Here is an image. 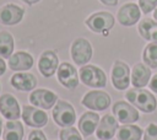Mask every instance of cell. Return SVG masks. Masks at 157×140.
I'll list each match as a JSON object with an SVG mask.
<instances>
[{
  "mask_svg": "<svg viewBox=\"0 0 157 140\" xmlns=\"http://www.w3.org/2000/svg\"><path fill=\"white\" fill-rule=\"evenodd\" d=\"M126 99L130 101L136 108L142 111L144 113H151L157 107V99L156 97L147 90L144 88H132L126 92L125 95Z\"/></svg>",
  "mask_w": 157,
  "mask_h": 140,
  "instance_id": "6da1fadb",
  "label": "cell"
},
{
  "mask_svg": "<svg viewBox=\"0 0 157 140\" xmlns=\"http://www.w3.org/2000/svg\"><path fill=\"white\" fill-rule=\"evenodd\" d=\"M85 23L91 31L96 33H104L107 36L108 31L113 28L115 20H114V16L108 11H97L90 15L86 18Z\"/></svg>",
  "mask_w": 157,
  "mask_h": 140,
  "instance_id": "7a4b0ae2",
  "label": "cell"
},
{
  "mask_svg": "<svg viewBox=\"0 0 157 140\" xmlns=\"http://www.w3.org/2000/svg\"><path fill=\"white\" fill-rule=\"evenodd\" d=\"M81 81L94 88H101L107 85V76L102 69L94 65H82L78 70Z\"/></svg>",
  "mask_w": 157,
  "mask_h": 140,
  "instance_id": "3957f363",
  "label": "cell"
},
{
  "mask_svg": "<svg viewBox=\"0 0 157 140\" xmlns=\"http://www.w3.org/2000/svg\"><path fill=\"white\" fill-rule=\"evenodd\" d=\"M53 119L58 125L63 128L72 126L76 120V112L70 103L58 99L53 109Z\"/></svg>",
  "mask_w": 157,
  "mask_h": 140,
  "instance_id": "277c9868",
  "label": "cell"
},
{
  "mask_svg": "<svg viewBox=\"0 0 157 140\" xmlns=\"http://www.w3.org/2000/svg\"><path fill=\"white\" fill-rule=\"evenodd\" d=\"M71 58L77 65H85L92 58V45L86 38H77L71 44Z\"/></svg>",
  "mask_w": 157,
  "mask_h": 140,
  "instance_id": "5b68a950",
  "label": "cell"
},
{
  "mask_svg": "<svg viewBox=\"0 0 157 140\" xmlns=\"http://www.w3.org/2000/svg\"><path fill=\"white\" fill-rule=\"evenodd\" d=\"M112 84L120 91L128 88L130 85V69L125 63L120 60L114 61L112 66Z\"/></svg>",
  "mask_w": 157,
  "mask_h": 140,
  "instance_id": "8992f818",
  "label": "cell"
},
{
  "mask_svg": "<svg viewBox=\"0 0 157 140\" xmlns=\"http://www.w3.org/2000/svg\"><path fill=\"white\" fill-rule=\"evenodd\" d=\"M81 103L93 111H104L110 106V97L103 91H90L83 96Z\"/></svg>",
  "mask_w": 157,
  "mask_h": 140,
  "instance_id": "52a82bcc",
  "label": "cell"
},
{
  "mask_svg": "<svg viewBox=\"0 0 157 140\" xmlns=\"http://www.w3.org/2000/svg\"><path fill=\"white\" fill-rule=\"evenodd\" d=\"M113 114L121 124H132L139 120V112L128 102L118 101L113 106Z\"/></svg>",
  "mask_w": 157,
  "mask_h": 140,
  "instance_id": "ba28073f",
  "label": "cell"
},
{
  "mask_svg": "<svg viewBox=\"0 0 157 140\" xmlns=\"http://www.w3.org/2000/svg\"><path fill=\"white\" fill-rule=\"evenodd\" d=\"M29 102L38 108L42 109H50L56 102L58 96L47 88H38L31 92L29 95Z\"/></svg>",
  "mask_w": 157,
  "mask_h": 140,
  "instance_id": "9c48e42d",
  "label": "cell"
},
{
  "mask_svg": "<svg viewBox=\"0 0 157 140\" xmlns=\"http://www.w3.org/2000/svg\"><path fill=\"white\" fill-rule=\"evenodd\" d=\"M141 17V10L139 7V5L134 4V2H126L124 4L117 14V18L119 21L120 25L130 27L132 25H135L136 22H139Z\"/></svg>",
  "mask_w": 157,
  "mask_h": 140,
  "instance_id": "30bf717a",
  "label": "cell"
},
{
  "mask_svg": "<svg viewBox=\"0 0 157 140\" xmlns=\"http://www.w3.org/2000/svg\"><path fill=\"white\" fill-rule=\"evenodd\" d=\"M25 10L16 4H6L0 7V23L5 26H15L22 21Z\"/></svg>",
  "mask_w": 157,
  "mask_h": 140,
  "instance_id": "8fae6325",
  "label": "cell"
},
{
  "mask_svg": "<svg viewBox=\"0 0 157 140\" xmlns=\"http://www.w3.org/2000/svg\"><path fill=\"white\" fill-rule=\"evenodd\" d=\"M22 119L25 123L33 128H42L48 123V114L33 106H23Z\"/></svg>",
  "mask_w": 157,
  "mask_h": 140,
  "instance_id": "7c38bea8",
  "label": "cell"
},
{
  "mask_svg": "<svg viewBox=\"0 0 157 140\" xmlns=\"http://www.w3.org/2000/svg\"><path fill=\"white\" fill-rule=\"evenodd\" d=\"M56 76L59 82L66 88H75L78 85L77 70L70 63H63L56 70Z\"/></svg>",
  "mask_w": 157,
  "mask_h": 140,
  "instance_id": "4fadbf2b",
  "label": "cell"
},
{
  "mask_svg": "<svg viewBox=\"0 0 157 140\" xmlns=\"http://www.w3.org/2000/svg\"><path fill=\"white\" fill-rule=\"evenodd\" d=\"M59 68V59L55 52L45 50L40 54L38 60V69L44 77H50Z\"/></svg>",
  "mask_w": 157,
  "mask_h": 140,
  "instance_id": "5bb4252c",
  "label": "cell"
},
{
  "mask_svg": "<svg viewBox=\"0 0 157 140\" xmlns=\"http://www.w3.org/2000/svg\"><path fill=\"white\" fill-rule=\"evenodd\" d=\"M0 112L9 120H17L21 117L20 104L10 93H4L0 97Z\"/></svg>",
  "mask_w": 157,
  "mask_h": 140,
  "instance_id": "9a60e30c",
  "label": "cell"
},
{
  "mask_svg": "<svg viewBox=\"0 0 157 140\" xmlns=\"http://www.w3.org/2000/svg\"><path fill=\"white\" fill-rule=\"evenodd\" d=\"M118 130V120L112 114H105L99 120L98 126L96 129V135L101 140H109L114 136Z\"/></svg>",
  "mask_w": 157,
  "mask_h": 140,
  "instance_id": "2e32d148",
  "label": "cell"
},
{
  "mask_svg": "<svg viewBox=\"0 0 157 140\" xmlns=\"http://www.w3.org/2000/svg\"><path fill=\"white\" fill-rule=\"evenodd\" d=\"M12 87H15L18 91H32L37 86V79L33 74L29 72H17L11 76L10 80Z\"/></svg>",
  "mask_w": 157,
  "mask_h": 140,
  "instance_id": "e0dca14e",
  "label": "cell"
},
{
  "mask_svg": "<svg viewBox=\"0 0 157 140\" xmlns=\"http://www.w3.org/2000/svg\"><path fill=\"white\" fill-rule=\"evenodd\" d=\"M9 66L15 71L29 70L33 66V56L27 52H16L9 58Z\"/></svg>",
  "mask_w": 157,
  "mask_h": 140,
  "instance_id": "ac0fdd59",
  "label": "cell"
},
{
  "mask_svg": "<svg viewBox=\"0 0 157 140\" xmlns=\"http://www.w3.org/2000/svg\"><path fill=\"white\" fill-rule=\"evenodd\" d=\"M151 77V70L142 63L136 64L132 68V72H131V79L130 82L132 84L134 87L136 88H142L145 87Z\"/></svg>",
  "mask_w": 157,
  "mask_h": 140,
  "instance_id": "d6986e66",
  "label": "cell"
},
{
  "mask_svg": "<svg viewBox=\"0 0 157 140\" xmlns=\"http://www.w3.org/2000/svg\"><path fill=\"white\" fill-rule=\"evenodd\" d=\"M99 123V115L93 112H86L81 115L78 120V130L86 138L93 134Z\"/></svg>",
  "mask_w": 157,
  "mask_h": 140,
  "instance_id": "ffe728a7",
  "label": "cell"
},
{
  "mask_svg": "<svg viewBox=\"0 0 157 140\" xmlns=\"http://www.w3.org/2000/svg\"><path fill=\"white\" fill-rule=\"evenodd\" d=\"M139 33L140 36L148 41V42H155L157 43V21L152 18H142L139 22Z\"/></svg>",
  "mask_w": 157,
  "mask_h": 140,
  "instance_id": "44dd1931",
  "label": "cell"
},
{
  "mask_svg": "<svg viewBox=\"0 0 157 140\" xmlns=\"http://www.w3.org/2000/svg\"><path fill=\"white\" fill-rule=\"evenodd\" d=\"M23 138V125L18 120H10L5 124L2 131L4 140H22Z\"/></svg>",
  "mask_w": 157,
  "mask_h": 140,
  "instance_id": "7402d4cb",
  "label": "cell"
},
{
  "mask_svg": "<svg viewBox=\"0 0 157 140\" xmlns=\"http://www.w3.org/2000/svg\"><path fill=\"white\" fill-rule=\"evenodd\" d=\"M142 136V130L140 126L134 124H125L118 129V140H140Z\"/></svg>",
  "mask_w": 157,
  "mask_h": 140,
  "instance_id": "603a6c76",
  "label": "cell"
},
{
  "mask_svg": "<svg viewBox=\"0 0 157 140\" xmlns=\"http://www.w3.org/2000/svg\"><path fill=\"white\" fill-rule=\"evenodd\" d=\"M15 41L11 33L7 31H0V56L10 58L13 53Z\"/></svg>",
  "mask_w": 157,
  "mask_h": 140,
  "instance_id": "cb8c5ba5",
  "label": "cell"
},
{
  "mask_svg": "<svg viewBox=\"0 0 157 140\" xmlns=\"http://www.w3.org/2000/svg\"><path fill=\"white\" fill-rule=\"evenodd\" d=\"M142 59L146 65L150 68H157V43H148L142 53Z\"/></svg>",
  "mask_w": 157,
  "mask_h": 140,
  "instance_id": "d4e9b609",
  "label": "cell"
},
{
  "mask_svg": "<svg viewBox=\"0 0 157 140\" xmlns=\"http://www.w3.org/2000/svg\"><path fill=\"white\" fill-rule=\"evenodd\" d=\"M59 135H60V140H82L78 130L75 129L74 126L63 128V130H60Z\"/></svg>",
  "mask_w": 157,
  "mask_h": 140,
  "instance_id": "484cf974",
  "label": "cell"
},
{
  "mask_svg": "<svg viewBox=\"0 0 157 140\" xmlns=\"http://www.w3.org/2000/svg\"><path fill=\"white\" fill-rule=\"evenodd\" d=\"M139 7L144 14H150L157 7V0H139Z\"/></svg>",
  "mask_w": 157,
  "mask_h": 140,
  "instance_id": "4316f807",
  "label": "cell"
},
{
  "mask_svg": "<svg viewBox=\"0 0 157 140\" xmlns=\"http://www.w3.org/2000/svg\"><path fill=\"white\" fill-rule=\"evenodd\" d=\"M144 140H157V125L151 123L144 131Z\"/></svg>",
  "mask_w": 157,
  "mask_h": 140,
  "instance_id": "83f0119b",
  "label": "cell"
},
{
  "mask_svg": "<svg viewBox=\"0 0 157 140\" xmlns=\"http://www.w3.org/2000/svg\"><path fill=\"white\" fill-rule=\"evenodd\" d=\"M28 140H47V136L40 130H32L28 135Z\"/></svg>",
  "mask_w": 157,
  "mask_h": 140,
  "instance_id": "f1b7e54d",
  "label": "cell"
},
{
  "mask_svg": "<svg viewBox=\"0 0 157 140\" xmlns=\"http://www.w3.org/2000/svg\"><path fill=\"white\" fill-rule=\"evenodd\" d=\"M148 86H150V88H151L153 92L157 93V74H156L155 76H152V80L148 82Z\"/></svg>",
  "mask_w": 157,
  "mask_h": 140,
  "instance_id": "f546056e",
  "label": "cell"
},
{
  "mask_svg": "<svg viewBox=\"0 0 157 140\" xmlns=\"http://www.w3.org/2000/svg\"><path fill=\"white\" fill-rule=\"evenodd\" d=\"M99 1L107 6H115L118 4V0H99Z\"/></svg>",
  "mask_w": 157,
  "mask_h": 140,
  "instance_id": "4dcf8cb0",
  "label": "cell"
},
{
  "mask_svg": "<svg viewBox=\"0 0 157 140\" xmlns=\"http://www.w3.org/2000/svg\"><path fill=\"white\" fill-rule=\"evenodd\" d=\"M5 71H6V64H5V61L2 60V58L0 56V76L4 75Z\"/></svg>",
  "mask_w": 157,
  "mask_h": 140,
  "instance_id": "1f68e13d",
  "label": "cell"
},
{
  "mask_svg": "<svg viewBox=\"0 0 157 140\" xmlns=\"http://www.w3.org/2000/svg\"><path fill=\"white\" fill-rule=\"evenodd\" d=\"M23 2H26L27 5H34V4H37V2H39L40 0H22Z\"/></svg>",
  "mask_w": 157,
  "mask_h": 140,
  "instance_id": "d6a6232c",
  "label": "cell"
},
{
  "mask_svg": "<svg viewBox=\"0 0 157 140\" xmlns=\"http://www.w3.org/2000/svg\"><path fill=\"white\" fill-rule=\"evenodd\" d=\"M153 18L157 21V7L155 9V11H153Z\"/></svg>",
  "mask_w": 157,
  "mask_h": 140,
  "instance_id": "836d02e7",
  "label": "cell"
},
{
  "mask_svg": "<svg viewBox=\"0 0 157 140\" xmlns=\"http://www.w3.org/2000/svg\"><path fill=\"white\" fill-rule=\"evenodd\" d=\"M1 133H2V120L0 118V136H1Z\"/></svg>",
  "mask_w": 157,
  "mask_h": 140,
  "instance_id": "e575fe53",
  "label": "cell"
}]
</instances>
